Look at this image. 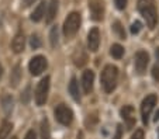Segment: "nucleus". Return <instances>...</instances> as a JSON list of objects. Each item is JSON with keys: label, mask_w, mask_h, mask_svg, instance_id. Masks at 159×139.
<instances>
[{"label": "nucleus", "mask_w": 159, "mask_h": 139, "mask_svg": "<svg viewBox=\"0 0 159 139\" xmlns=\"http://www.w3.org/2000/svg\"><path fill=\"white\" fill-rule=\"evenodd\" d=\"M127 2H128V0H114L116 7H117L118 10H124V9H125Z\"/></svg>", "instance_id": "26"}, {"label": "nucleus", "mask_w": 159, "mask_h": 139, "mask_svg": "<svg viewBox=\"0 0 159 139\" xmlns=\"http://www.w3.org/2000/svg\"><path fill=\"white\" fill-rule=\"evenodd\" d=\"M28 67H30L31 75H34V76L41 75V73L45 70V67H47V59H45L44 56H41V55H38V56H34L33 59L30 61V65H28Z\"/></svg>", "instance_id": "7"}, {"label": "nucleus", "mask_w": 159, "mask_h": 139, "mask_svg": "<svg viewBox=\"0 0 159 139\" xmlns=\"http://www.w3.org/2000/svg\"><path fill=\"white\" fill-rule=\"evenodd\" d=\"M93 82H94V73L92 70H84L82 75V86H83V91L89 94L93 89Z\"/></svg>", "instance_id": "12"}, {"label": "nucleus", "mask_w": 159, "mask_h": 139, "mask_svg": "<svg viewBox=\"0 0 159 139\" xmlns=\"http://www.w3.org/2000/svg\"><path fill=\"white\" fill-rule=\"evenodd\" d=\"M20 75H21L20 73V66L17 65V66L14 67V70L11 72V76H10V85L16 87V86L18 85V82H20Z\"/></svg>", "instance_id": "19"}, {"label": "nucleus", "mask_w": 159, "mask_h": 139, "mask_svg": "<svg viewBox=\"0 0 159 139\" xmlns=\"http://www.w3.org/2000/svg\"><path fill=\"white\" fill-rule=\"evenodd\" d=\"M55 118H57V121L59 122V124L68 127V125H70L73 121V112L68 106L59 104V106H57V108H55Z\"/></svg>", "instance_id": "5"}, {"label": "nucleus", "mask_w": 159, "mask_h": 139, "mask_svg": "<svg viewBox=\"0 0 159 139\" xmlns=\"http://www.w3.org/2000/svg\"><path fill=\"white\" fill-rule=\"evenodd\" d=\"M41 138L42 139H49V124H48V119H42V122H41Z\"/></svg>", "instance_id": "20"}, {"label": "nucleus", "mask_w": 159, "mask_h": 139, "mask_svg": "<svg viewBox=\"0 0 159 139\" xmlns=\"http://www.w3.org/2000/svg\"><path fill=\"white\" fill-rule=\"evenodd\" d=\"M3 108L6 111V114H10V111L13 110V98L10 96L3 97Z\"/></svg>", "instance_id": "21"}, {"label": "nucleus", "mask_w": 159, "mask_h": 139, "mask_svg": "<svg viewBox=\"0 0 159 139\" xmlns=\"http://www.w3.org/2000/svg\"><path fill=\"white\" fill-rule=\"evenodd\" d=\"M58 11V0H51V3L48 4V13H47V23H51L55 18Z\"/></svg>", "instance_id": "16"}, {"label": "nucleus", "mask_w": 159, "mask_h": 139, "mask_svg": "<svg viewBox=\"0 0 159 139\" xmlns=\"http://www.w3.org/2000/svg\"><path fill=\"white\" fill-rule=\"evenodd\" d=\"M110 54H111V56L116 58V59H121L124 55V48L121 45H118V44H114L110 49Z\"/></svg>", "instance_id": "17"}, {"label": "nucleus", "mask_w": 159, "mask_h": 139, "mask_svg": "<svg viewBox=\"0 0 159 139\" xmlns=\"http://www.w3.org/2000/svg\"><path fill=\"white\" fill-rule=\"evenodd\" d=\"M89 9H90V15L94 21H100L104 14V6H103L102 0H90L89 2Z\"/></svg>", "instance_id": "8"}, {"label": "nucleus", "mask_w": 159, "mask_h": 139, "mask_svg": "<svg viewBox=\"0 0 159 139\" xmlns=\"http://www.w3.org/2000/svg\"><path fill=\"white\" fill-rule=\"evenodd\" d=\"M121 117H123V119L125 121L127 124V128H132L135 124V110L132 106H124L123 108H121Z\"/></svg>", "instance_id": "11"}, {"label": "nucleus", "mask_w": 159, "mask_h": 139, "mask_svg": "<svg viewBox=\"0 0 159 139\" xmlns=\"http://www.w3.org/2000/svg\"><path fill=\"white\" fill-rule=\"evenodd\" d=\"M149 63V56L145 51H138L135 54V69L139 75H144L145 70H147V66Z\"/></svg>", "instance_id": "9"}, {"label": "nucleus", "mask_w": 159, "mask_h": 139, "mask_svg": "<svg viewBox=\"0 0 159 139\" xmlns=\"http://www.w3.org/2000/svg\"><path fill=\"white\" fill-rule=\"evenodd\" d=\"M2 75H3V67H2V65H0V77H2Z\"/></svg>", "instance_id": "35"}, {"label": "nucleus", "mask_w": 159, "mask_h": 139, "mask_svg": "<svg viewBox=\"0 0 159 139\" xmlns=\"http://www.w3.org/2000/svg\"><path fill=\"white\" fill-rule=\"evenodd\" d=\"M152 76H153V79H155V80H159V66H153Z\"/></svg>", "instance_id": "29"}, {"label": "nucleus", "mask_w": 159, "mask_h": 139, "mask_svg": "<svg viewBox=\"0 0 159 139\" xmlns=\"http://www.w3.org/2000/svg\"><path fill=\"white\" fill-rule=\"evenodd\" d=\"M25 139H37V138H35V133H34V131H28L27 135H25Z\"/></svg>", "instance_id": "30"}, {"label": "nucleus", "mask_w": 159, "mask_h": 139, "mask_svg": "<svg viewBox=\"0 0 159 139\" xmlns=\"http://www.w3.org/2000/svg\"><path fill=\"white\" fill-rule=\"evenodd\" d=\"M155 55H156V59H158V62H159V48H158V49H156Z\"/></svg>", "instance_id": "34"}, {"label": "nucleus", "mask_w": 159, "mask_h": 139, "mask_svg": "<svg viewBox=\"0 0 159 139\" xmlns=\"http://www.w3.org/2000/svg\"><path fill=\"white\" fill-rule=\"evenodd\" d=\"M69 93L72 94L73 97V100L75 101H80V91H79V83L78 80H76L75 77L70 80L69 83Z\"/></svg>", "instance_id": "15"}, {"label": "nucleus", "mask_w": 159, "mask_h": 139, "mask_svg": "<svg viewBox=\"0 0 159 139\" xmlns=\"http://www.w3.org/2000/svg\"><path fill=\"white\" fill-rule=\"evenodd\" d=\"M30 45H31V48L33 49H37V48H39L41 46V39L38 38V35H31V38H30Z\"/></svg>", "instance_id": "24"}, {"label": "nucleus", "mask_w": 159, "mask_h": 139, "mask_svg": "<svg viewBox=\"0 0 159 139\" xmlns=\"http://www.w3.org/2000/svg\"><path fill=\"white\" fill-rule=\"evenodd\" d=\"M45 9H47V3H45V2H41V3L35 7V10L33 11V14H31V20L35 21V23L41 21L42 17L45 15Z\"/></svg>", "instance_id": "14"}, {"label": "nucleus", "mask_w": 159, "mask_h": 139, "mask_svg": "<svg viewBox=\"0 0 159 139\" xmlns=\"http://www.w3.org/2000/svg\"><path fill=\"white\" fill-rule=\"evenodd\" d=\"M10 139H18V138H17V136H11V138H10Z\"/></svg>", "instance_id": "36"}, {"label": "nucleus", "mask_w": 159, "mask_h": 139, "mask_svg": "<svg viewBox=\"0 0 159 139\" xmlns=\"http://www.w3.org/2000/svg\"><path fill=\"white\" fill-rule=\"evenodd\" d=\"M131 139H144V131H142V129H137V131H135V133L132 135Z\"/></svg>", "instance_id": "27"}, {"label": "nucleus", "mask_w": 159, "mask_h": 139, "mask_svg": "<svg viewBox=\"0 0 159 139\" xmlns=\"http://www.w3.org/2000/svg\"><path fill=\"white\" fill-rule=\"evenodd\" d=\"M49 41L52 46H57L58 44V27H52L51 34H49Z\"/></svg>", "instance_id": "23"}, {"label": "nucleus", "mask_w": 159, "mask_h": 139, "mask_svg": "<svg viewBox=\"0 0 159 139\" xmlns=\"http://www.w3.org/2000/svg\"><path fill=\"white\" fill-rule=\"evenodd\" d=\"M80 23H82V18H80V14L76 11L70 13L68 17H66L65 23H63V34L65 37H73L76 33H78L79 27H80Z\"/></svg>", "instance_id": "3"}, {"label": "nucleus", "mask_w": 159, "mask_h": 139, "mask_svg": "<svg viewBox=\"0 0 159 139\" xmlns=\"http://www.w3.org/2000/svg\"><path fill=\"white\" fill-rule=\"evenodd\" d=\"M28 91H30V87L25 89V94H24V98H23V101H24V103H27V101H28V96H30V94H28Z\"/></svg>", "instance_id": "32"}, {"label": "nucleus", "mask_w": 159, "mask_h": 139, "mask_svg": "<svg viewBox=\"0 0 159 139\" xmlns=\"http://www.w3.org/2000/svg\"><path fill=\"white\" fill-rule=\"evenodd\" d=\"M158 119H159V110L156 111V114H155V121H158Z\"/></svg>", "instance_id": "33"}, {"label": "nucleus", "mask_w": 159, "mask_h": 139, "mask_svg": "<svg viewBox=\"0 0 159 139\" xmlns=\"http://www.w3.org/2000/svg\"><path fill=\"white\" fill-rule=\"evenodd\" d=\"M121 133H123V127L118 124L117 125V132H116V136L113 139H121Z\"/></svg>", "instance_id": "28"}, {"label": "nucleus", "mask_w": 159, "mask_h": 139, "mask_svg": "<svg viewBox=\"0 0 159 139\" xmlns=\"http://www.w3.org/2000/svg\"><path fill=\"white\" fill-rule=\"evenodd\" d=\"M24 45H25V38H24V34L18 33L17 35L13 38V42H11V48L16 54H20V52L24 51Z\"/></svg>", "instance_id": "13"}, {"label": "nucleus", "mask_w": 159, "mask_h": 139, "mask_svg": "<svg viewBox=\"0 0 159 139\" xmlns=\"http://www.w3.org/2000/svg\"><path fill=\"white\" fill-rule=\"evenodd\" d=\"M141 28H142L141 21H135V23H132V24H131V34H138L139 31H141Z\"/></svg>", "instance_id": "25"}, {"label": "nucleus", "mask_w": 159, "mask_h": 139, "mask_svg": "<svg viewBox=\"0 0 159 139\" xmlns=\"http://www.w3.org/2000/svg\"><path fill=\"white\" fill-rule=\"evenodd\" d=\"M48 91H49V77L45 76L41 82L38 83L35 89V103L37 106H44L48 98Z\"/></svg>", "instance_id": "4"}, {"label": "nucleus", "mask_w": 159, "mask_h": 139, "mask_svg": "<svg viewBox=\"0 0 159 139\" xmlns=\"http://www.w3.org/2000/svg\"><path fill=\"white\" fill-rule=\"evenodd\" d=\"M118 77V69L113 65H107L102 72V85L106 93H111L116 89Z\"/></svg>", "instance_id": "2"}, {"label": "nucleus", "mask_w": 159, "mask_h": 139, "mask_svg": "<svg viewBox=\"0 0 159 139\" xmlns=\"http://www.w3.org/2000/svg\"><path fill=\"white\" fill-rule=\"evenodd\" d=\"M11 128H13V125L10 124L9 121H4L3 124H2V128H0V139H6L7 136H9Z\"/></svg>", "instance_id": "18"}, {"label": "nucleus", "mask_w": 159, "mask_h": 139, "mask_svg": "<svg viewBox=\"0 0 159 139\" xmlns=\"http://www.w3.org/2000/svg\"><path fill=\"white\" fill-rule=\"evenodd\" d=\"M34 2H35V0H23V4H24L25 7H28V6H31Z\"/></svg>", "instance_id": "31"}, {"label": "nucleus", "mask_w": 159, "mask_h": 139, "mask_svg": "<svg viewBox=\"0 0 159 139\" xmlns=\"http://www.w3.org/2000/svg\"><path fill=\"white\" fill-rule=\"evenodd\" d=\"M156 101H158V97L155 94H149L144 98L141 104V115H142V122L148 124V118L151 115V111L153 110V107L156 106Z\"/></svg>", "instance_id": "6"}, {"label": "nucleus", "mask_w": 159, "mask_h": 139, "mask_svg": "<svg viewBox=\"0 0 159 139\" xmlns=\"http://www.w3.org/2000/svg\"><path fill=\"white\" fill-rule=\"evenodd\" d=\"M113 30L117 33V35L120 37L121 39H125V33H124V28L121 27V23L120 21H116L114 24H113Z\"/></svg>", "instance_id": "22"}, {"label": "nucleus", "mask_w": 159, "mask_h": 139, "mask_svg": "<svg viewBox=\"0 0 159 139\" xmlns=\"http://www.w3.org/2000/svg\"><path fill=\"white\" fill-rule=\"evenodd\" d=\"M100 45V31L99 28H92L87 34V46L92 52H96Z\"/></svg>", "instance_id": "10"}, {"label": "nucleus", "mask_w": 159, "mask_h": 139, "mask_svg": "<svg viewBox=\"0 0 159 139\" xmlns=\"http://www.w3.org/2000/svg\"><path fill=\"white\" fill-rule=\"evenodd\" d=\"M138 10L145 18L148 27L153 30L158 23V10H156L155 0H138Z\"/></svg>", "instance_id": "1"}]
</instances>
